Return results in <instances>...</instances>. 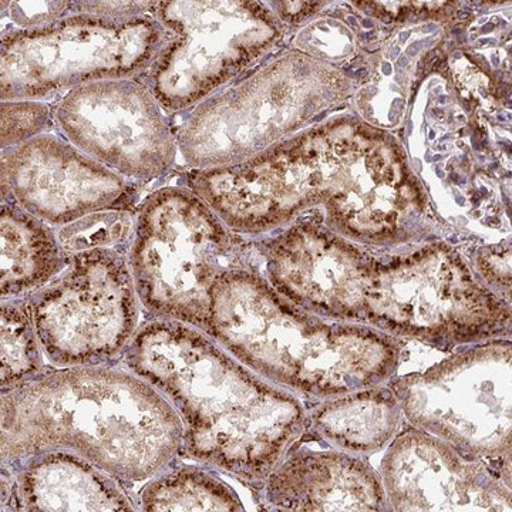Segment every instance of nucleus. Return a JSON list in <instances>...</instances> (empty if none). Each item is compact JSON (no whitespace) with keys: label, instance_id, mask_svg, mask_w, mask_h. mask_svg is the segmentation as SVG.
Wrapping results in <instances>:
<instances>
[{"label":"nucleus","instance_id":"f257e3e1","mask_svg":"<svg viewBox=\"0 0 512 512\" xmlns=\"http://www.w3.org/2000/svg\"><path fill=\"white\" fill-rule=\"evenodd\" d=\"M184 184L237 234L274 232L323 205L336 234L384 244L406 234L424 208L394 144L343 120L302 131L244 163L191 171Z\"/></svg>","mask_w":512,"mask_h":512},{"label":"nucleus","instance_id":"f03ea898","mask_svg":"<svg viewBox=\"0 0 512 512\" xmlns=\"http://www.w3.org/2000/svg\"><path fill=\"white\" fill-rule=\"evenodd\" d=\"M121 359L180 416L181 454L241 483L262 488L308 427L295 394L256 375L187 323H141Z\"/></svg>","mask_w":512,"mask_h":512},{"label":"nucleus","instance_id":"7ed1b4c3","mask_svg":"<svg viewBox=\"0 0 512 512\" xmlns=\"http://www.w3.org/2000/svg\"><path fill=\"white\" fill-rule=\"evenodd\" d=\"M0 414L3 464L70 451L117 480L147 481L183 447L174 407L127 367H45L2 389Z\"/></svg>","mask_w":512,"mask_h":512},{"label":"nucleus","instance_id":"20e7f679","mask_svg":"<svg viewBox=\"0 0 512 512\" xmlns=\"http://www.w3.org/2000/svg\"><path fill=\"white\" fill-rule=\"evenodd\" d=\"M207 333L256 375L311 399L380 386L400 360L393 336L303 311L245 265L215 282Z\"/></svg>","mask_w":512,"mask_h":512},{"label":"nucleus","instance_id":"39448f33","mask_svg":"<svg viewBox=\"0 0 512 512\" xmlns=\"http://www.w3.org/2000/svg\"><path fill=\"white\" fill-rule=\"evenodd\" d=\"M345 94L335 67L292 50L195 106L177 130L197 170L244 163L305 131Z\"/></svg>","mask_w":512,"mask_h":512},{"label":"nucleus","instance_id":"423d86ee","mask_svg":"<svg viewBox=\"0 0 512 512\" xmlns=\"http://www.w3.org/2000/svg\"><path fill=\"white\" fill-rule=\"evenodd\" d=\"M244 252V241L187 187L151 192L138 208L128 264L151 319L210 326L215 282Z\"/></svg>","mask_w":512,"mask_h":512},{"label":"nucleus","instance_id":"0eeeda50","mask_svg":"<svg viewBox=\"0 0 512 512\" xmlns=\"http://www.w3.org/2000/svg\"><path fill=\"white\" fill-rule=\"evenodd\" d=\"M363 322L437 348L510 332V309L474 279L454 249L434 244L390 264H373Z\"/></svg>","mask_w":512,"mask_h":512},{"label":"nucleus","instance_id":"6e6552de","mask_svg":"<svg viewBox=\"0 0 512 512\" xmlns=\"http://www.w3.org/2000/svg\"><path fill=\"white\" fill-rule=\"evenodd\" d=\"M167 40L153 16L114 22L72 13L47 28L9 29L0 46L2 101H45L103 80L137 79Z\"/></svg>","mask_w":512,"mask_h":512},{"label":"nucleus","instance_id":"1a4fd4ad","mask_svg":"<svg viewBox=\"0 0 512 512\" xmlns=\"http://www.w3.org/2000/svg\"><path fill=\"white\" fill-rule=\"evenodd\" d=\"M151 16L167 40L138 79L167 114L194 109L284 36L274 10L259 2H156Z\"/></svg>","mask_w":512,"mask_h":512},{"label":"nucleus","instance_id":"9d476101","mask_svg":"<svg viewBox=\"0 0 512 512\" xmlns=\"http://www.w3.org/2000/svg\"><path fill=\"white\" fill-rule=\"evenodd\" d=\"M128 247L73 255L62 274L26 298L53 366H110L126 353L143 308Z\"/></svg>","mask_w":512,"mask_h":512},{"label":"nucleus","instance_id":"9b49d317","mask_svg":"<svg viewBox=\"0 0 512 512\" xmlns=\"http://www.w3.org/2000/svg\"><path fill=\"white\" fill-rule=\"evenodd\" d=\"M511 353L504 340L487 342L389 386L414 429L471 460L510 463Z\"/></svg>","mask_w":512,"mask_h":512},{"label":"nucleus","instance_id":"f8f14e48","mask_svg":"<svg viewBox=\"0 0 512 512\" xmlns=\"http://www.w3.org/2000/svg\"><path fill=\"white\" fill-rule=\"evenodd\" d=\"M53 114L64 140L130 181L164 177L180 153L177 131L138 77L77 87Z\"/></svg>","mask_w":512,"mask_h":512},{"label":"nucleus","instance_id":"ddd939ff","mask_svg":"<svg viewBox=\"0 0 512 512\" xmlns=\"http://www.w3.org/2000/svg\"><path fill=\"white\" fill-rule=\"evenodd\" d=\"M136 184L47 133L3 150L2 200L53 228L114 207H133Z\"/></svg>","mask_w":512,"mask_h":512},{"label":"nucleus","instance_id":"4468645a","mask_svg":"<svg viewBox=\"0 0 512 512\" xmlns=\"http://www.w3.org/2000/svg\"><path fill=\"white\" fill-rule=\"evenodd\" d=\"M279 295L319 318L363 322L372 262L322 218L299 217L258 245Z\"/></svg>","mask_w":512,"mask_h":512},{"label":"nucleus","instance_id":"2eb2a0df","mask_svg":"<svg viewBox=\"0 0 512 512\" xmlns=\"http://www.w3.org/2000/svg\"><path fill=\"white\" fill-rule=\"evenodd\" d=\"M380 477L393 511H511L510 480L414 427L389 444Z\"/></svg>","mask_w":512,"mask_h":512},{"label":"nucleus","instance_id":"dca6fc26","mask_svg":"<svg viewBox=\"0 0 512 512\" xmlns=\"http://www.w3.org/2000/svg\"><path fill=\"white\" fill-rule=\"evenodd\" d=\"M265 505L276 511H382L387 507L382 477L345 451L289 454L266 478Z\"/></svg>","mask_w":512,"mask_h":512},{"label":"nucleus","instance_id":"f3484780","mask_svg":"<svg viewBox=\"0 0 512 512\" xmlns=\"http://www.w3.org/2000/svg\"><path fill=\"white\" fill-rule=\"evenodd\" d=\"M3 501L15 511H137L120 480L70 451H47L6 464Z\"/></svg>","mask_w":512,"mask_h":512},{"label":"nucleus","instance_id":"a211bd4d","mask_svg":"<svg viewBox=\"0 0 512 512\" xmlns=\"http://www.w3.org/2000/svg\"><path fill=\"white\" fill-rule=\"evenodd\" d=\"M70 258L56 229L12 202L0 211V293L3 299L28 298L62 274Z\"/></svg>","mask_w":512,"mask_h":512},{"label":"nucleus","instance_id":"6ab92c4d","mask_svg":"<svg viewBox=\"0 0 512 512\" xmlns=\"http://www.w3.org/2000/svg\"><path fill=\"white\" fill-rule=\"evenodd\" d=\"M402 406L392 387H369L325 400L308 416V427L336 450L367 456L392 443Z\"/></svg>","mask_w":512,"mask_h":512},{"label":"nucleus","instance_id":"aec40b11","mask_svg":"<svg viewBox=\"0 0 512 512\" xmlns=\"http://www.w3.org/2000/svg\"><path fill=\"white\" fill-rule=\"evenodd\" d=\"M138 507L158 511H245L234 488L200 467L183 466L151 478L138 495Z\"/></svg>","mask_w":512,"mask_h":512},{"label":"nucleus","instance_id":"412c9836","mask_svg":"<svg viewBox=\"0 0 512 512\" xmlns=\"http://www.w3.org/2000/svg\"><path fill=\"white\" fill-rule=\"evenodd\" d=\"M2 389L15 386L45 369L42 346L33 325L26 298L3 299Z\"/></svg>","mask_w":512,"mask_h":512},{"label":"nucleus","instance_id":"4be33fe9","mask_svg":"<svg viewBox=\"0 0 512 512\" xmlns=\"http://www.w3.org/2000/svg\"><path fill=\"white\" fill-rule=\"evenodd\" d=\"M137 212L134 207H114L55 228L60 247L73 256L93 249L123 248L130 245Z\"/></svg>","mask_w":512,"mask_h":512},{"label":"nucleus","instance_id":"5701e85b","mask_svg":"<svg viewBox=\"0 0 512 512\" xmlns=\"http://www.w3.org/2000/svg\"><path fill=\"white\" fill-rule=\"evenodd\" d=\"M55 126L52 107L39 100L2 101V150L22 146Z\"/></svg>","mask_w":512,"mask_h":512},{"label":"nucleus","instance_id":"b1692460","mask_svg":"<svg viewBox=\"0 0 512 512\" xmlns=\"http://www.w3.org/2000/svg\"><path fill=\"white\" fill-rule=\"evenodd\" d=\"M2 5L13 29L18 30L47 28L72 10V2H3Z\"/></svg>","mask_w":512,"mask_h":512},{"label":"nucleus","instance_id":"393cba45","mask_svg":"<svg viewBox=\"0 0 512 512\" xmlns=\"http://www.w3.org/2000/svg\"><path fill=\"white\" fill-rule=\"evenodd\" d=\"M156 2H72V13L94 18L131 22L151 16Z\"/></svg>","mask_w":512,"mask_h":512},{"label":"nucleus","instance_id":"a878e982","mask_svg":"<svg viewBox=\"0 0 512 512\" xmlns=\"http://www.w3.org/2000/svg\"><path fill=\"white\" fill-rule=\"evenodd\" d=\"M511 252L510 248L503 249V251L495 254L483 256V264L481 269L485 271V275L491 279V281L497 282V284L510 285L511 278Z\"/></svg>","mask_w":512,"mask_h":512},{"label":"nucleus","instance_id":"bb28decb","mask_svg":"<svg viewBox=\"0 0 512 512\" xmlns=\"http://www.w3.org/2000/svg\"><path fill=\"white\" fill-rule=\"evenodd\" d=\"M274 5V13L281 22H301L318 10L319 3L282 2Z\"/></svg>","mask_w":512,"mask_h":512}]
</instances>
